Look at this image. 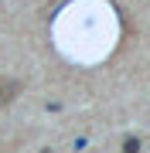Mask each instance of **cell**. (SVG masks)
Listing matches in <instances>:
<instances>
[{
    "instance_id": "3",
    "label": "cell",
    "mask_w": 150,
    "mask_h": 153,
    "mask_svg": "<svg viewBox=\"0 0 150 153\" xmlns=\"http://www.w3.org/2000/svg\"><path fill=\"white\" fill-rule=\"evenodd\" d=\"M41 153H51V150H41Z\"/></svg>"
},
{
    "instance_id": "2",
    "label": "cell",
    "mask_w": 150,
    "mask_h": 153,
    "mask_svg": "<svg viewBox=\"0 0 150 153\" xmlns=\"http://www.w3.org/2000/svg\"><path fill=\"white\" fill-rule=\"evenodd\" d=\"M123 153H140V143H137V136H126V140H123Z\"/></svg>"
},
{
    "instance_id": "1",
    "label": "cell",
    "mask_w": 150,
    "mask_h": 153,
    "mask_svg": "<svg viewBox=\"0 0 150 153\" xmlns=\"http://www.w3.org/2000/svg\"><path fill=\"white\" fill-rule=\"evenodd\" d=\"M17 92H21V82H17V78L0 82V109H4V105H10L14 99H17Z\"/></svg>"
}]
</instances>
